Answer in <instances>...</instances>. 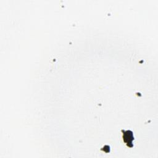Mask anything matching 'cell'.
Wrapping results in <instances>:
<instances>
[{"label":"cell","instance_id":"obj_1","mask_svg":"<svg viewBox=\"0 0 158 158\" xmlns=\"http://www.w3.org/2000/svg\"><path fill=\"white\" fill-rule=\"evenodd\" d=\"M123 141L127 144L128 146H129V144H131V145L133 146L132 141L134 138H133V135L132 131H131L130 130H127V131H125L123 133Z\"/></svg>","mask_w":158,"mask_h":158}]
</instances>
